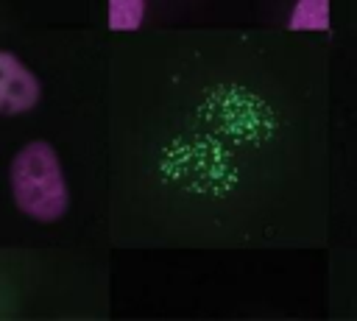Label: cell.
<instances>
[{
  "label": "cell",
  "instance_id": "1",
  "mask_svg": "<svg viewBox=\"0 0 357 321\" xmlns=\"http://www.w3.org/2000/svg\"><path fill=\"white\" fill-rule=\"evenodd\" d=\"M11 193L17 207L42 223L59 221L70 207L67 179L50 142H28L11 159Z\"/></svg>",
  "mask_w": 357,
  "mask_h": 321
},
{
  "label": "cell",
  "instance_id": "2",
  "mask_svg": "<svg viewBox=\"0 0 357 321\" xmlns=\"http://www.w3.org/2000/svg\"><path fill=\"white\" fill-rule=\"evenodd\" d=\"M42 87L36 75L8 50H0V114H22L36 106Z\"/></svg>",
  "mask_w": 357,
  "mask_h": 321
},
{
  "label": "cell",
  "instance_id": "3",
  "mask_svg": "<svg viewBox=\"0 0 357 321\" xmlns=\"http://www.w3.org/2000/svg\"><path fill=\"white\" fill-rule=\"evenodd\" d=\"M287 25L290 31H329V0H296Z\"/></svg>",
  "mask_w": 357,
  "mask_h": 321
},
{
  "label": "cell",
  "instance_id": "4",
  "mask_svg": "<svg viewBox=\"0 0 357 321\" xmlns=\"http://www.w3.org/2000/svg\"><path fill=\"white\" fill-rule=\"evenodd\" d=\"M145 0H109V28L112 31H134L142 25Z\"/></svg>",
  "mask_w": 357,
  "mask_h": 321
}]
</instances>
